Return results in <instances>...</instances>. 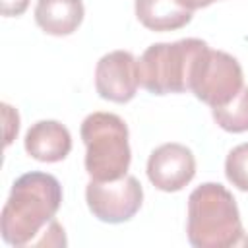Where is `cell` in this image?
<instances>
[{
	"instance_id": "1",
	"label": "cell",
	"mask_w": 248,
	"mask_h": 248,
	"mask_svg": "<svg viewBox=\"0 0 248 248\" xmlns=\"http://www.w3.org/2000/svg\"><path fill=\"white\" fill-rule=\"evenodd\" d=\"M62 203V186L56 176L41 170L21 174L2 207L0 232L10 246H27L54 221Z\"/></svg>"
},
{
	"instance_id": "2",
	"label": "cell",
	"mask_w": 248,
	"mask_h": 248,
	"mask_svg": "<svg viewBox=\"0 0 248 248\" xmlns=\"http://www.w3.org/2000/svg\"><path fill=\"white\" fill-rule=\"evenodd\" d=\"M186 232L196 248H231L248 242L236 200L219 182H203L188 196Z\"/></svg>"
},
{
	"instance_id": "3",
	"label": "cell",
	"mask_w": 248,
	"mask_h": 248,
	"mask_svg": "<svg viewBox=\"0 0 248 248\" xmlns=\"http://www.w3.org/2000/svg\"><path fill=\"white\" fill-rule=\"evenodd\" d=\"M79 136L85 145V170L91 180L107 182L128 174L132 151L126 122L114 112H91L83 118Z\"/></svg>"
},
{
	"instance_id": "4",
	"label": "cell",
	"mask_w": 248,
	"mask_h": 248,
	"mask_svg": "<svg viewBox=\"0 0 248 248\" xmlns=\"http://www.w3.org/2000/svg\"><path fill=\"white\" fill-rule=\"evenodd\" d=\"M205 46V41L194 37L149 45L138 60L140 85L153 95L190 91L194 60Z\"/></svg>"
},
{
	"instance_id": "5",
	"label": "cell",
	"mask_w": 248,
	"mask_h": 248,
	"mask_svg": "<svg viewBox=\"0 0 248 248\" xmlns=\"http://www.w3.org/2000/svg\"><path fill=\"white\" fill-rule=\"evenodd\" d=\"M244 87V74L234 56L225 50L205 46L194 60L190 72V91L211 108L231 103Z\"/></svg>"
},
{
	"instance_id": "6",
	"label": "cell",
	"mask_w": 248,
	"mask_h": 248,
	"mask_svg": "<svg viewBox=\"0 0 248 248\" xmlns=\"http://www.w3.org/2000/svg\"><path fill=\"white\" fill-rule=\"evenodd\" d=\"M85 202L93 217L103 223L118 225L130 221L143 203V188L140 180L126 174L116 180H89L85 186Z\"/></svg>"
},
{
	"instance_id": "7",
	"label": "cell",
	"mask_w": 248,
	"mask_h": 248,
	"mask_svg": "<svg viewBox=\"0 0 248 248\" xmlns=\"http://www.w3.org/2000/svg\"><path fill=\"white\" fill-rule=\"evenodd\" d=\"M140 85L138 60L128 50H112L99 58L95 66V89L101 99L128 103Z\"/></svg>"
},
{
	"instance_id": "8",
	"label": "cell",
	"mask_w": 248,
	"mask_h": 248,
	"mask_svg": "<svg viewBox=\"0 0 248 248\" xmlns=\"http://www.w3.org/2000/svg\"><path fill=\"white\" fill-rule=\"evenodd\" d=\"M196 176V157L182 143H163L147 159V178L161 192H180Z\"/></svg>"
},
{
	"instance_id": "9",
	"label": "cell",
	"mask_w": 248,
	"mask_h": 248,
	"mask_svg": "<svg viewBox=\"0 0 248 248\" xmlns=\"http://www.w3.org/2000/svg\"><path fill=\"white\" fill-rule=\"evenodd\" d=\"M23 147L35 161L58 163L72 151V136L70 130L58 120H39L29 126Z\"/></svg>"
},
{
	"instance_id": "10",
	"label": "cell",
	"mask_w": 248,
	"mask_h": 248,
	"mask_svg": "<svg viewBox=\"0 0 248 248\" xmlns=\"http://www.w3.org/2000/svg\"><path fill=\"white\" fill-rule=\"evenodd\" d=\"M83 14L81 0H37L35 6L37 25L52 37H66L78 31Z\"/></svg>"
},
{
	"instance_id": "11",
	"label": "cell",
	"mask_w": 248,
	"mask_h": 248,
	"mask_svg": "<svg viewBox=\"0 0 248 248\" xmlns=\"http://www.w3.org/2000/svg\"><path fill=\"white\" fill-rule=\"evenodd\" d=\"M134 8L138 21L145 29L159 33L182 29L192 21V12L176 0H136Z\"/></svg>"
},
{
	"instance_id": "12",
	"label": "cell",
	"mask_w": 248,
	"mask_h": 248,
	"mask_svg": "<svg viewBox=\"0 0 248 248\" xmlns=\"http://www.w3.org/2000/svg\"><path fill=\"white\" fill-rule=\"evenodd\" d=\"M211 116L225 132L231 134L248 132V87L244 85L231 103L211 108Z\"/></svg>"
},
{
	"instance_id": "13",
	"label": "cell",
	"mask_w": 248,
	"mask_h": 248,
	"mask_svg": "<svg viewBox=\"0 0 248 248\" xmlns=\"http://www.w3.org/2000/svg\"><path fill=\"white\" fill-rule=\"evenodd\" d=\"M225 176L240 192H248V141L232 147L225 159Z\"/></svg>"
},
{
	"instance_id": "14",
	"label": "cell",
	"mask_w": 248,
	"mask_h": 248,
	"mask_svg": "<svg viewBox=\"0 0 248 248\" xmlns=\"http://www.w3.org/2000/svg\"><path fill=\"white\" fill-rule=\"evenodd\" d=\"M2 108H4V116H6V145H10L12 140H14V136H17L19 116H17V110H14L8 103H4Z\"/></svg>"
},
{
	"instance_id": "15",
	"label": "cell",
	"mask_w": 248,
	"mask_h": 248,
	"mask_svg": "<svg viewBox=\"0 0 248 248\" xmlns=\"http://www.w3.org/2000/svg\"><path fill=\"white\" fill-rule=\"evenodd\" d=\"M31 0H2V16L6 17H17L21 16Z\"/></svg>"
},
{
	"instance_id": "16",
	"label": "cell",
	"mask_w": 248,
	"mask_h": 248,
	"mask_svg": "<svg viewBox=\"0 0 248 248\" xmlns=\"http://www.w3.org/2000/svg\"><path fill=\"white\" fill-rule=\"evenodd\" d=\"M176 2H178L182 8L194 12V10H200V8H207V6H211V4L217 2V0H176Z\"/></svg>"
}]
</instances>
